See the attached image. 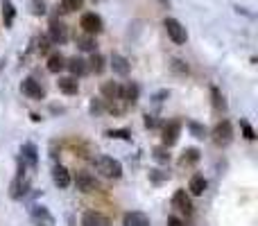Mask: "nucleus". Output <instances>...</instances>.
Masks as SVG:
<instances>
[{
	"instance_id": "9",
	"label": "nucleus",
	"mask_w": 258,
	"mask_h": 226,
	"mask_svg": "<svg viewBox=\"0 0 258 226\" xmlns=\"http://www.w3.org/2000/svg\"><path fill=\"white\" fill-rule=\"evenodd\" d=\"M179 134H181V122H179V120H170V122L163 127V134H161L163 147H172V145L179 140Z\"/></svg>"
},
{
	"instance_id": "26",
	"label": "nucleus",
	"mask_w": 258,
	"mask_h": 226,
	"mask_svg": "<svg viewBox=\"0 0 258 226\" xmlns=\"http://www.w3.org/2000/svg\"><path fill=\"white\" fill-rule=\"evenodd\" d=\"M84 0H61V7H59V12L61 14H71L75 9H82Z\"/></svg>"
},
{
	"instance_id": "28",
	"label": "nucleus",
	"mask_w": 258,
	"mask_h": 226,
	"mask_svg": "<svg viewBox=\"0 0 258 226\" xmlns=\"http://www.w3.org/2000/svg\"><path fill=\"white\" fill-rule=\"evenodd\" d=\"M77 45H79V50H84V52H95V39L93 36H82V39H77Z\"/></svg>"
},
{
	"instance_id": "4",
	"label": "nucleus",
	"mask_w": 258,
	"mask_h": 226,
	"mask_svg": "<svg viewBox=\"0 0 258 226\" xmlns=\"http://www.w3.org/2000/svg\"><path fill=\"white\" fill-rule=\"evenodd\" d=\"M27 190H29V179L25 177V165L21 163V170H18L12 188H9V195H12V199H23L27 195Z\"/></svg>"
},
{
	"instance_id": "2",
	"label": "nucleus",
	"mask_w": 258,
	"mask_h": 226,
	"mask_svg": "<svg viewBox=\"0 0 258 226\" xmlns=\"http://www.w3.org/2000/svg\"><path fill=\"white\" fill-rule=\"evenodd\" d=\"M211 138H213V143H215L217 147H227V145L233 140V127H231L229 120L217 122V125L213 127V131H211Z\"/></svg>"
},
{
	"instance_id": "25",
	"label": "nucleus",
	"mask_w": 258,
	"mask_h": 226,
	"mask_svg": "<svg viewBox=\"0 0 258 226\" xmlns=\"http://www.w3.org/2000/svg\"><path fill=\"white\" fill-rule=\"evenodd\" d=\"M86 68H91L95 75H100V72L104 70V57H102L100 52H93V54H91V59H88Z\"/></svg>"
},
{
	"instance_id": "35",
	"label": "nucleus",
	"mask_w": 258,
	"mask_h": 226,
	"mask_svg": "<svg viewBox=\"0 0 258 226\" xmlns=\"http://www.w3.org/2000/svg\"><path fill=\"white\" fill-rule=\"evenodd\" d=\"M36 50H39V52H41V54H46L48 50H50V39H46V36H41V39H39V45H36Z\"/></svg>"
},
{
	"instance_id": "12",
	"label": "nucleus",
	"mask_w": 258,
	"mask_h": 226,
	"mask_svg": "<svg viewBox=\"0 0 258 226\" xmlns=\"http://www.w3.org/2000/svg\"><path fill=\"white\" fill-rule=\"evenodd\" d=\"M21 163L29 167H36V163H39V149H36V145L25 143L21 147Z\"/></svg>"
},
{
	"instance_id": "6",
	"label": "nucleus",
	"mask_w": 258,
	"mask_h": 226,
	"mask_svg": "<svg viewBox=\"0 0 258 226\" xmlns=\"http://www.w3.org/2000/svg\"><path fill=\"white\" fill-rule=\"evenodd\" d=\"M79 27H82L88 36H95V34H100V32H102L104 23H102V18L98 16L95 12H88V14H84V16H82V21H79Z\"/></svg>"
},
{
	"instance_id": "16",
	"label": "nucleus",
	"mask_w": 258,
	"mask_h": 226,
	"mask_svg": "<svg viewBox=\"0 0 258 226\" xmlns=\"http://www.w3.org/2000/svg\"><path fill=\"white\" fill-rule=\"evenodd\" d=\"M52 181H54V185H59V188H68L73 179H71V172H68L64 165H54L52 167Z\"/></svg>"
},
{
	"instance_id": "40",
	"label": "nucleus",
	"mask_w": 258,
	"mask_h": 226,
	"mask_svg": "<svg viewBox=\"0 0 258 226\" xmlns=\"http://www.w3.org/2000/svg\"><path fill=\"white\" fill-rule=\"evenodd\" d=\"M168 226H186L179 217H168Z\"/></svg>"
},
{
	"instance_id": "15",
	"label": "nucleus",
	"mask_w": 258,
	"mask_h": 226,
	"mask_svg": "<svg viewBox=\"0 0 258 226\" xmlns=\"http://www.w3.org/2000/svg\"><path fill=\"white\" fill-rule=\"evenodd\" d=\"M123 226H150V217L141 210H131V213H125Z\"/></svg>"
},
{
	"instance_id": "31",
	"label": "nucleus",
	"mask_w": 258,
	"mask_h": 226,
	"mask_svg": "<svg viewBox=\"0 0 258 226\" xmlns=\"http://www.w3.org/2000/svg\"><path fill=\"white\" fill-rule=\"evenodd\" d=\"M154 158L158 163H170V154H168V147H154Z\"/></svg>"
},
{
	"instance_id": "13",
	"label": "nucleus",
	"mask_w": 258,
	"mask_h": 226,
	"mask_svg": "<svg viewBox=\"0 0 258 226\" xmlns=\"http://www.w3.org/2000/svg\"><path fill=\"white\" fill-rule=\"evenodd\" d=\"M82 226H111V222L106 215L98 213V210H86L82 217Z\"/></svg>"
},
{
	"instance_id": "10",
	"label": "nucleus",
	"mask_w": 258,
	"mask_h": 226,
	"mask_svg": "<svg viewBox=\"0 0 258 226\" xmlns=\"http://www.w3.org/2000/svg\"><path fill=\"white\" fill-rule=\"evenodd\" d=\"M21 90H23L29 100H43V97H46V90H43V86L36 82V79H32V77L23 79V84H21Z\"/></svg>"
},
{
	"instance_id": "8",
	"label": "nucleus",
	"mask_w": 258,
	"mask_h": 226,
	"mask_svg": "<svg viewBox=\"0 0 258 226\" xmlns=\"http://www.w3.org/2000/svg\"><path fill=\"white\" fill-rule=\"evenodd\" d=\"M48 39H50V43H57V45L66 43L68 41V25L52 18L50 21V30H48Z\"/></svg>"
},
{
	"instance_id": "33",
	"label": "nucleus",
	"mask_w": 258,
	"mask_h": 226,
	"mask_svg": "<svg viewBox=\"0 0 258 226\" xmlns=\"http://www.w3.org/2000/svg\"><path fill=\"white\" fill-rule=\"evenodd\" d=\"M240 129H242V136L247 138V140H254L256 138V131H254V127L247 122V120H240Z\"/></svg>"
},
{
	"instance_id": "11",
	"label": "nucleus",
	"mask_w": 258,
	"mask_h": 226,
	"mask_svg": "<svg viewBox=\"0 0 258 226\" xmlns=\"http://www.w3.org/2000/svg\"><path fill=\"white\" fill-rule=\"evenodd\" d=\"M172 206H175L179 213H186V215H193V202H190V195L186 190H177L172 195Z\"/></svg>"
},
{
	"instance_id": "14",
	"label": "nucleus",
	"mask_w": 258,
	"mask_h": 226,
	"mask_svg": "<svg viewBox=\"0 0 258 226\" xmlns=\"http://www.w3.org/2000/svg\"><path fill=\"white\" fill-rule=\"evenodd\" d=\"M138 95H141V89H138V84H134V82H129L127 86L120 89V100H123L125 104H131V107H134L136 102H138Z\"/></svg>"
},
{
	"instance_id": "19",
	"label": "nucleus",
	"mask_w": 258,
	"mask_h": 226,
	"mask_svg": "<svg viewBox=\"0 0 258 226\" xmlns=\"http://www.w3.org/2000/svg\"><path fill=\"white\" fill-rule=\"evenodd\" d=\"M66 68L73 72V77H82L84 72L88 70L86 61H84L82 57H71V59H66Z\"/></svg>"
},
{
	"instance_id": "17",
	"label": "nucleus",
	"mask_w": 258,
	"mask_h": 226,
	"mask_svg": "<svg viewBox=\"0 0 258 226\" xmlns=\"http://www.w3.org/2000/svg\"><path fill=\"white\" fill-rule=\"evenodd\" d=\"M57 86H59V90H61L64 95H77V90H79V82H77V77H59Z\"/></svg>"
},
{
	"instance_id": "23",
	"label": "nucleus",
	"mask_w": 258,
	"mask_h": 226,
	"mask_svg": "<svg viewBox=\"0 0 258 226\" xmlns=\"http://www.w3.org/2000/svg\"><path fill=\"white\" fill-rule=\"evenodd\" d=\"M14 18H16V7H14L12 0H2V23L5 27H12Z\"/></svg>"
},
{
	"instance_id": "24",
	"label": "nucleus",
	"mask_w": 258,
	"mask_h": 226,
	"mask_svg": "<svg viewBox=\"0 0 258 226\" xmlns=\"http://www.w3.org/2000/svg\"><path fill=\"white\" fill-rule=\"evenodd\" d=\"M200 161V149L197 147H188L183 149L181 158H179V165H193V163Z\"/></svg>"
},
{
	"instance_id": "3",
	"label": "nucleus",
	"mask_w": 258,
	"mask_h": 226,
	"mask_svg": "<svg viewBox=\"0 0 258 226\" xmlns=\"http://www.w3.org/2000/svg\"><path fill=\"white\" fill-rule=\"evenodd\" d=\"M163 27H165V32H168V36H170L177 45H183V43L188 41L186 27H183V25L179 23L177 18H165V21H163Z\"/></svg>"
},
{
	"instance_id": "39",
	"label": "nucleus",
	"mask_w": 258,
	"mask_h": 226,
	"mask_svg": "<svg viewBox=\"0 0 258 226\" xmlns=\"http://www.w3.org/2000/svg\"><path fill=\"white\" fill-rule=\"evenodd\" d=\"M145 127H147V129H152V127H156V118H154V115H150V113L145 115Z\"/></svg>"
},
{
	"instance_id": "29",
	"label": "nucleus",
	"mask_w": 258,
	"mask_h": 226,
	"mask_svg": "<svg viewBox=\"0 0 258 226\" xmlns=\"http://www.w3.org/2000/svg\"><path fill=\"white\" fill-rule=\"evenodd\" d=\"M188 129H190V134H193L195 138H206V136H208L206 127L200 125V122H195V120H190V122H188Z\"/></svg>"
},
{
	"instance_id": "22",
	"label": "nucleus",
	"mask_w": 258,
	"mask_h": 226,
	"mask_svg": "<svg viewBox=\"0 0 258 226\" xmlns=\"http://www.w3.org/2000/svg\"><path fill=\"white\" fill-rule=\"evenodd\" d=\"M120 89L116 82H104L102 84V95H104L106 102H113V100H120Z\"/></svg>"
},
{
	"instance_id": "7",
	"label": "nucleus",
	"mask_w": 258,
	"mask_h": 226,
	"mask_svg": "<svg viewBox=\"0 0 258 226\" xmlns=\"http://www.w3.org/2000/svg\"><path fill=\"white\" fill-rule=\"evenodd\" d=\"M29 220H32L34 226H54L52 213H50L46 206H39V203L29 208Z\"/></svg>"
},
{
	"instance_id": "30",
	"label": "nucleus",
	"mask_w": 258,
	"mask_h": 226,
	"mask_svg": "<svg viewBox=\"0 0 258 226\" xmlns=\"http://www.w3.org/2000/svg\"><path fill=\"white\" fill-rule=\"evenodd\" d=\"M29 9H32V14L34 16H43L46 14V0H29Z\"/></svg>"
},
{
	"instance_id": "21",
	"label": "nucleus",
	"mask_w": 258,
	"mask_h": 226,
	"mask_svg": "<svg viewBox=\"0 0 258 226\" xmlns=\"http://www.w3.org/2000/svg\"><path fill=\"white\" fill-rule=\"evenodd\" d=\"M206 179H204V174H195L193 179H190V185H188V190H190V195H195V197H200V195H204L206 192Z\"/></svg>"
},
{
	"instance_id": "20",
	"label": "nucleus",
	"mask_w": 258,
	"mask_h": 226,
	"mask_svg": "<svg viewBox=\"0 0 258 226\" xmlns=\"http://www.w3.org/2000/svg\"><path fill=\"white\" fill-rule=\"evenodd\" d=\"M64 68H66V57L61 52H52L50 57H48V70L50 72L57 75V72H61Z\"/></svg>"
},
{
	"instance_id": "1",
	"label": "nucleus",
	"mask_w": 258,
	"mask_h": 226,
	"mask_svg": "<svg viewBox=\"0 0 258 226\" xmlns=\"http://www.w3.org/2000/svg\"><path fill=\"white\" fill-rule=\"evenodd\" d=\"M95 170L106 179H120L123 177V165L113 156H98L95 158Z\"/></svg>"
},
{
	"instance_id": "34",
	"label": "nucleus",
	"mask_w": 258,
	"mask_h": 226,
	"mask_svg": "<svg viewBox=\"0 0 258 226\" xmlns=\"http://www.w3.org/2000/svg\"><path fill=\"white\" fill-rule=\"evenodd\" d=\"M150 179H152L154 183H158V181H165V179H170V174H168V172H161V170H152V172H150Z\"/></svg>"
},
{
	"instance_id": "37",
	"label": "nucleus",
	"mask_w": 258,
	"mask_h": 226,
	"mask_svg": "<svg viewBox=\"0 0 258 226\" xmlns=\"http://www.w3.org/2000/svg\"><path fill=\"white\" fill-rule=\"evenodd\" d=\"M172 68H175L177 72H181V75H186V72H188V66L183 64L181 59H175V61H172Z\"/></svg>"
},
{
	"instance_id": "32",
	"label": "nucleus",
	"mask_w": 258,
	"mask_h": 226,
	"mask_svg": "<svg viewBox=\"0 0 258 226\" xmlns=\"http://www.w3.org/2000/svg\"><path fill=\"white\" fill-rule=\"evenodd\" d=\"M211 95H213V107H215L217 111H220V109H227V104H224V97H222V93H220V90H217L215 86H213V89H211Z\"/></svg>"
},
{
	"instance_id": "18",
	"label": "nucleus",
	"mask_w": 258,
	"mask_h": 226,
	"mask_svg": "<svg viewBox=\"0 0 258 226\" xmlns=\"http://www.w3.org/2000/svg\"><path fill=\"white\" fill-rule=\"evenodd\" d=\"M111 68L116 75H120V77H127L129 70H131V66H129V61L125 59L123 54H113L111 57Z\"/></svg>"
},
{
	"instance_id": "38",
	"label": "nucleus",
	"mask_w": 258,
	"mask_h": 226,
	"mask_svg": "<svg viewBox=\"0 0 258 226\" xmlns=\"http://www.w3.org/2000/svg\"><path fill=\"white\" fill-rule=\"evenodd\" d=\"M102 100H91V113H100L102 111Z\"/></svg>"
},
{
	"instance_id": "36",
	"label": "nucleus",
	"mask_w": 258,
	"mask_h": 226,
	"mask_svg": "<svg viewBox=\"0 0 258 226\" xmlns=\"http://www.w3.org/2000/svg\"><path fill=\"white\" fill-rule=\"evenodd\" d=\"M165 97H170V90H168V89H163V90H158V93H154L152 100L156 102V104H161V102H163Z\"/></svg>"
},
{
	"instance_id": "5",
	"label": "nucleus",
	"mask_w": 258,
	"mask_h": 226,
	"mask_svg": "<svg viewBox=\"0 0 258 226\" xmlns=\"http://www.w3.org/2000/svg\"><path fill=\"white\" fill-rule=\"evenodd\" d=\"M75 185H77V190L86 192V195H88V192H98V190H100L98 179H95L91 172H84V170L75 172Z\"/></svg>"
},
{
	"instance_id": "27",
	"label": "nucleus",
	"mask_w": 258,
	"mask_h": 226,
	"mask_svg": "<svg viewBox=\"0 0 258 226\" xmlns=\"http://www.w3.org/2000/svg\"><path fill=\"white\" fill-rule=\"evenodd\" d=\"M104 136L106 138H116V140H131V131L129 129H109Z\"/></svg>"
}]
</instances>
